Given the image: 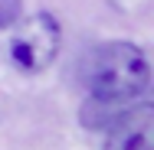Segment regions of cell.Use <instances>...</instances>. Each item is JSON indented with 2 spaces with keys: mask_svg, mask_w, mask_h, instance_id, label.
Returning <instances> with one entry per match:
<instances>
[{
  "mask_svg": "<svg viewBox=\"0 0 154 150\" xmlns=\"http://www.w3.org/2000/svg\"><path fill=\"white\" fill-rule=\"evenodd\" d=\"M138 98H112V95H89L79 104V124L92 134H108L112 127H118L131 111H134Z\"/></svg>",
  "mask_w": 154,
  "mask_h": 150,
  "instance_id": "4",
  "label": "cell"
},
{
  "mask_svg": "<svg viewBox=\"0 0 154 150\" xmlns=\"http://www.w3.org/2000/svg\"><path fill=\"white\" fill-rule=\"evenodd\" d=\"M59 52H62V23L56 13L36 10V13L20 16L13 23L7 56H10V65L20 75L33 78V75L49 72L59 59Z\"/></svg>",
  "mask_w": 154,
  "mask_h": 150,
  "instance_id": "2",
  "label": "cell"
},
{
  "mask_svg": "<svg viewBox=\"0 0 154 150\" xmlns=\"http://www.w3.org/2000/svg\"><path fill=\"white\" fill-rule=\"evenodd\" d=\"M89 95H112V98H144L151 88V62L138 43L112 39L92 52L85 72Z\"/></svg>",
  "mask_w": 154,
  "mask_h": 150,
  "instance_id": "1",
  "label": "cell"
},
{
  "mask_svg": "<svg viewBox=\"0 0 154 150\" xmlns=\"http://www.w3.org/2000/svg\"><path fill=\"white\" fill-rule=\"evenodd\" d=\"M102 150H154V104L138 98L134 111L105 134Z\"/></svg>",
  "mask_w": 154,
  "mask_h": 150,
  "instance_id": "3",
  "label": "cell"
},
{
  "mask_svg": "<svg viewBox=\"0 0 154 150\" xmlns=\"http://www.w3.org/2000/svg\"><path fill=\"white\" fill-rule=\"evenodd\" d=\"M20 16H23V0H0V33L13 30Z\"/></svg>",
  "mask_w": 154,
  "mask_h": 150,
  "instance_id": "5",
  "label": "cell"
}]
</instances>
